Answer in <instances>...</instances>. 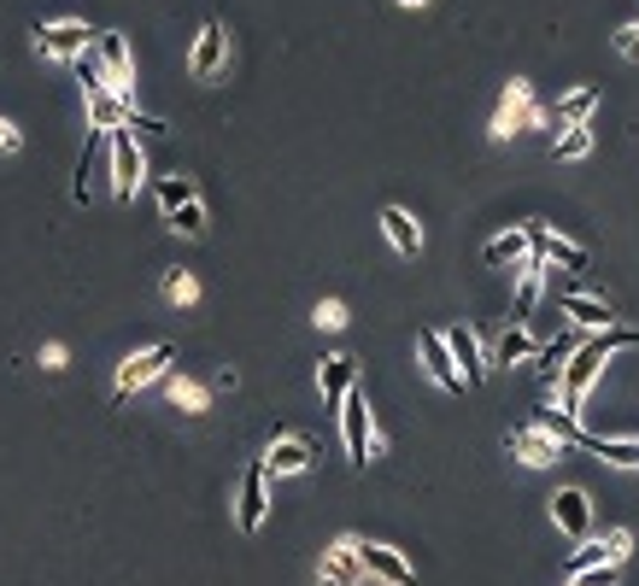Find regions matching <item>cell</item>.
Segmentation results:
<instances>
[{
	"label": "cell",
	"mask_w": 639,
	"mask_h": 586,
	"mask_svg": "<svg viewBox=\"0 0 639 586\" xmlns=\"http://www.w3.org/2000/svg\"><path fill=\"white\" fill-rule=\"evenodd\" d=\"M523 130H546V107L534 100V82L510 77L505 94H499V112H493V123H487V135L493 141H510V135H523Z\"/></svg>",
	"instance_id": "1"
},
{
	"label": "cell",
	"mask_w": 639,
	"mask_h": 586,
	"mask_svg": "<svg viewBox=\"0 0 639 586\" xmlns=\"http://www.w3.org/2000/svg\"><path fill=\"white\" fill-rule=\"evenodd\" d=\"M171 358H176V346H141V352H130V358L118 364L112 405H123V400H130V393H141L148 382H159V375H171Z\"/></svg>",
	"instance_id": "2"
},
{
	"label": "cell",
	"mask_w": 639,
	"mask_h": 586,
	"mask_svg": "<svg viewBox=\"0 0 639 586\" xmlns=\"http://www.w3.org/2000/svg\"><path fill=\"white\" fill-rule=\"evenodd\" d=\"M505 452L517 457V464H528V469H551L564 457V440L546 428V416H534L528 428H510L505 434Z\"/></svg>",
	"instance_id": "3"
},
{
	"label": "cell",
	"mask_w": 639,
	"mask_h": 586,
	"mask_svg": "<svg viewBox=\"0 0 639 586\" xmlns=\"http://www.w3.org/2000/svg\"><path fill=\"white\" fill-rule=\"evenodd\" d=\"M94 53H100V71H106V89L123 94V100H135V53H130V41H123L118 30H100Z\"/></svg>",
	"instance_id": "4"
},
{
	"label": "cell",
	"mask_w": 639,
	"mask_h": 586,
	"mask_svg": "<svg viewBox=\"0 0 639 586\" xmlns=\"http://www.w3.org/2000/svg\"><path fill=\"white\" fill-rule=\"evenodd\" d=\"M106 146H112V194L130 205V200H135V188H141V176H148V159H141V146H135L130 130H112Z\"/></svg>",
	"instance_id": "5"
},
{
	"label": "cell",
	"mask_w": 639,
	"mask_h": 586,
	"mask_svg": "<svg viewBox=\"0 0 639 586\" xmlns=\"http://www.w3.org/2000/svg\"><path fill=\"white\" fill-rule=\"evenodd\" d=\"M94 48V30L77 24V18H59V24H36V53L41 59H82Z\"/></svg>",
	"instance_id": "6"
},
{
	"label": "cell",
	"mask_w": 639,
	"mask_h": 586,
	"mask_svg": "<svg viewBox=\"0 0 639 586\" xmlns=\"http://www.w3.org/2000/svg\"><path fill=\"white\" fill-rule=\"evenodd\" d=\"M546 505H551L558 534H569L575 546H587V539H592V498H587V487H558Z\"/></svg>",
	"instance_id": "7"
},
{
	"label": "cell",
	"mask_w": 639,
	"mask_h": 586,
	"mask_svg": "<svg viewBox=\"0 0 639 586\" xmlns=\"http://www.w3.org/2000/svg\"><path fill=\"white\" fill-rule=\"evenodd\" d=\"M335 416H341L346 457H353V464L364 469V464H369V446H376V440H369V393H364V387H353V393H346V405H341Z\"/></svg>",
	"instance_id": "8"
},
{
	"label": "cell",
	"mask_w": 639,
	"mask_h": 586,
	"mask_svg": "<svg viewBox=\"0 0 639 586\" xmlns=\"http://www.w3.org/2000/svg\"><path fill=\"white\" fill-rule=\"evenodd\" d=\"M264 516H271V475H264V464H253L235 493V522H241V534H258Z\"/></svg>",
	"instance_id": "9"
},
{
	"label": "cell",
	"mask_w": 639,
	"mask_h": 586,
	"mask_svg": "<svg viewBox=\"0 0 639 586\" xmlns=\"http://www.w3.org/2000/svg\"><path fill=\"white\" fill-rule=\"evenodd\" d=\"M82 100H89V130H100V135H112V130H130V112H135V100L112 94L106 82H89V89H82Z\"/></svg>",
	"instance_id": "10"
},
{
	"label": "cell",
	"mask_w": 639,
	"mask_h": 586,
	"mask_svg": "<svg viewBox=\"0 0 639 586\" xmlns=\"http://www.w3.org/2000/svg\"><path fill=\"white\" fill-rule=\"evenodd\" d=\"M317 387H323V405L341 411L346 393L358 387V358H353V352H328V358L317 364Z\"/></svg>",
	"instance_id": "11"
},
{
	"label": "cell",
	"mask_w": 639,
	"mask_h": 586,
	"mask_svg": "<svg viewBox=\"0 0 639 586\" xmlns=\"http://www.w3.org/2000/svg\"><path fill=\"white\" fill-rule=\"evenodd\" d=\"M528 253L534 259H546V264H564V270H587L592 264V253L581 241H564V235H551V229H540V223H528Z\"/></svg>",
	"instance_id": "12"
},
{
	"label": "cell",
	"mask_w": 639,
	"mask_h": 586,
	"mask_svg": "<svg viewBox=\"0 0 639 586\" xmlns=\"http://www.w3.org/2000/svg\"><path fill=\"white\" fill-rule=\"evenodd\" d=\"M358 563H364L369 580H387V586H410V580H417V569H410L405 552H394V546H369V539H358Z\"/></svg>",
	"instance_id": "13"
},
{
	"label": "cell",
	"mask_w": 639,
	"mask_h": 586,
	"mask_svg": "<svg viewBox=\"0 0 639 586\" xmlns=\"http://www.w3.org/2000/svg\"><path fill=\"white\" fill-rule=\"evenodd\" d=\"M317 580H323V586H358V580H364V563H358V539H353V534L335 539V546L323 552Z\"/></svg>",
	"instance_id": "14"
},
{
	"label": "cell",
	"mask_w": 639,
	"mask_h": 586,
	"mask_svg": "<svg viewBox=\"0 0 639 586\" xmlns=\"http://www.w3.org/2000/svg\"><path fill=\"white\" fill-rule=\"evenodd\" d=\"M446 352H452V364H458V375H464V387H481V375H487V352H481V341H476V329H446Z\"/></svg>",
	"instance_id": "15"
},
{
	"label": "cell",
	"mask_w": 639,
	"mask_h": 586,
	"mask_svg": "<svg viewBox=\"0 0 639 586\" xmlns=\"http://www.w3.org/2000/svg\"><path fill=\"white\" fill-rule=\"evenodd\" d=\"M223 48H230V30H223L217 18H205V24H200V36H194L189 71H194V77H217V71H223Z\"/></svg>",
	"instance_id": "16"
},
{
	"label": "cell",
	"mask_w": 639,
	"mask_h": 586,
	"mask_svg": "<svg viewBox=\"0 0 639 586\" xmlns=\"http://www.w3.org/2000/svg\"><path fill=\"white\" fill-rule=\"evenodd\" d=\"M305 469H312V446L300 434H276L264 446V475H305Z\"/></svg>",
	"instance_id": "17"
},
{
	"label": "cell",
	"mask_w": 639,
	"mask_h": 586,
	"mask_svg": "<svg viewBox=\"0 0 639 586\" xmlns=\"http://www.w3.org/2000/svg\"><path fill=\"white\" fill-rule=\"evenodd\" d=\"M628 552H633V534H628V528H610L605 539H587V546L575 552L569 569H592V563H610V569H622Z\"/></svg>",
	"instance_id": "18"
},
{
	"label": "cell",
	"mask_w": 639,
	"mask_h": 586,
	"mask_svg": "<svg viewBox=\"0 0 639 586\" xmlns=\"http://www.w3.org/2000/svg\"><path fill=\"white\" fill-rule=\"evenodd\" d=\"M569 446H581V452H592V457H605V464H616V469H639V440H605V434L575 428V434H569Z\"/></svg>",
	"instance_id": "19"
},
{
	"label": "cell",
	"mask_w": 639,
	"mask_h": 586,
	"mask_svg": "<svg viewBox=\"0 0 639 586\" xmlns=\"http://www.w3.org/2000/svg\"><path fill=\"white\" fill-rule=\"evenodd\" d=\"M417 346H423V370L435 375V382H440L446 393H464V375H458V364H452V352H446V334H435V329H428Z\"/></svg>",
	"instance_id": "20"
},
{
	"label": "cell",
	"mask_w": 639,
	"mask_h": 586,
	"mask_svg": "<svg viewBox=\"0 0 639 586\" xmlns=\"http://www.w3.org/2000/svg\"><path fill=\"white\" fill-rule=\"evenodd\" d=\"M528 246H534V241H528V223H510L505 235H493V241L481 246V259H487L493 270H517V264L528 259Z\"/></svg>",
	"instance_id": "21"
},
{
	"label": "cell",
	"mask_w": 639,
	"mask_h": 586,
	"mask_svg": "<svg viewBox=\"0 0 639 586\" xmlns=\"http://www.w3.org/2000/svg\"><path fill=\"white\" fill-rule=\"evenodd\" d=\"M382 235L394 241V253H405V259L423 253V229H417V218H410L405 205H387L382 212Z\"/></svg>",
	"instance_id": "22"
},
{
	"label": "cell",
	"mask_w": 639,
	"mask_h": 586,
	"mask_svg": "<svg viewBox=\"0 0 639 586\" xmlns=\"http://www.w3.org/2000/svg\"><path fill=\"white\" fill-rule=\"evenodd\" d=\"M564 311L575 317V329H616V311H610V300H599V293H564Z\"/></svg>",
	"instance_id": "23"
},
{
	"label": "cell",
	"mask_w": 639,
	"mask_h": 586,
	"mask_svg": "<svg viewBox=\"0 0 639 586\" xmlns=\"http://www.w3.org/2000/svg\"><path fill=\"white\" fill-rule=\"evenodd\" d=\"M540 293H546V259H523L517 264V317H528L534 305H540Z\"/></svg>",
	"instance_id": "24"
},
{
	"label": "cell",
	"mask_w": 639,
	"mask_h": 586,
	"mask_svg": "<svg viewBox=\"0 0 639 586\" xmlns=\"http://www.w3.org/2000/svg\"><path fill=\"white\" fill-rule=\"evenodd\" d=\"M592 112H599V89H569L558 100V130H581L592 123Z\"/></svg>",
	"instance_id": "25"
},
{
	"label": "cell",
	"mask_w": 639,
	"mask_h": 586,
	"mask_svg": "<svg viewBox=\"0 0 639 586\" xmlns=\"http://www.w3.org/2000/svg\"><path fill=\"white\" fill-rule=\"evenodd\" d=\"M194 200H200V182L194 176H182V171L176 176H159V212L164 218L182 212V205H194Z\"/></svg>",
	"instance_id": "26"
},
{
	"label": "cell",
	"mask_w": 639,
	"mask_h": 586,
	"mask_svg": "<svg viewBox=\"0 0 639 586\" xmlns=\"http://www.w3.org/2000/svg\"><path fill=\"white\" fill-rule=\"evenodd\" d=\"M534 358H540V382H546V387H558V382H564V370H569V358H575V341L564 334V341H551V346H534Z\"/></svg>",
	"instance_id": "27"
},
{
	"label": "cell",
	"mask_w": 639,
	"mask_h": 586,
	"mask_svg": "<svg viewBox=\"0 0 639 586\" xmlns=\"http://www.w3.org/2000/svg\"><path fill=\"white\" fill-rule=\"evenodd\" d=\"M523 358H534V334L523 323H510L499 341H493V364H523Z\"/></svg>",
	"instance_id": "28"
},
{
	"label": "cell",
	"mask_w": 639,
	"mask_h": 586,
	"mask_svg": "<svg viewBox=\"0 0 639 586\" xmlns=\"http://www.w3.org/2000/svg\"><path fill=\"white\" fill-rule=\"evenodd\" d=\"M164 393H171L176 411H205V387L189 382V375H164Z\"/></svg>",
	"instance_id": "29"
},
{
	"label": "cell",
	"mask_w": 639,
	"mask_h": 586,
	"mask_svg": "<svg viewBox=\"0 0 639 586\" xmlns=\"http://www.w3.org/2000/svg\"><path fill=\"white\" fill-rule=\"evenodd\" d=\"M164 300H171V305H194L200 300V282L189 276V270H164Z\"/></svg>",
	"instance_id": "30"
},
{
	"label": "cell",
	"mask_w": 639,
	"mask_h": 586,
	"mask_svg": "<svg viewBox=\"0 0 639 586\" xmlns=\"http://www.w3.org/2000/svg\"><path fill=\"white\" fill-rule=\"evenodd\" d=\"M551 153H558V159H587V153H592V123H581V130H564Z\"/></svg>",
	"instance_id": "31"
},
{
	"label": "cell",
	"mask_w": 639,
	"mask_h": 586,
	"mask_svg": "<svg viewBox=\"0 0 639 586\" xmlns=\"http://www.w3.org/2000/svg\"><path fill=\"white\" fill-rule=\"evenodd\" d=\"M164 223H171L176 235H205V205L194 200V205H182V212H171V218H164Z\"/></svg>",
	"instance_id": "32"
},
{
	"label": "cell",
	"mask_w": 639,
	"mask_h": 586,
	"mask_svg": "<svg viewBox=\"0 0 639 586\" xmlns=\"http://www.w3.org/2000/svg\"><path fill=\"white\" fill-rule=\"evenodd\" d=\"M569 586H616L610 563H592V569H569Z\"/></svg>",
	"instance_id": "33"
},
{
	"label": "cell",
	"mask_w": 639,
	"mask_h": 586,
	"mask_svg": "<svg viewBox=\"0 0 639 586\" xmlns=\"http://www.w3.org/2000/svg\"><path fill=\"white\" fill-rule=\"evenodd\" d=\"M312 323H317V329H328V334H341V329H346V305H341V300H323Z\"/></svg>",
	"instance_id": "34"
},
{
	"label": "cell",
	"mask_w": 639,
	"mask_h": 586,
	"mask_svg": "<svg viewBox=\"0 0 639 586\" xmlns=\"http://www.w3.org/2000/svg\"><path fill=\"white\" fill-rule=\"evenodd\" d=\"M616 53H622V59H639V18L616 30Z\"/></svg>",
	"instance_id": "35"
},
{
	"label": "cell",
	"mask_w": 639,
	"mask_h": 586,
	"mask_svg": "<svg viewBox=\"0 0 639 586\" xmlns=\"http://www.w3.org/2000/svg\"><path fill=\"white\" fill-rule=\"evenodd\" d=\"M18 146H24V130L12 118H0V153H18Z\"/></svg>",
	"instance_id": "36"
},
{
	"label": "cell",
	"mask_w": 639,
	"mask_h": 586,
	"mask_svg": "<svg viewBox=\"0 0 639 586\" xmlns=\"http://www.w3.org/2000/svg\"><path fill=\"white\" fill-rule=\"evenodd\" d=\"M130 130H148V135H164V130H171V123H164V118H153V112H130Z\"/></svg>",
	"instance_id": "37"
},
{
	"label": "cell",
	"mask_w": 639,
	"mask_h": 586,
	"mask_svg": "<svg viewBox=\"0 0 639 586\" xmlns=\"http://www.w3.org/2000/svg\"><path fill=\"white\" fill-rule=\"evenodd\" d=\"M41 370H65V346H41Z\"/></svg>",
	"instance_id": "38"
},
{
	"label": "cell",
	"mask_w": 639,
	"mask_h": 586,
	"mask_svg": "<svg viewBox=\"0 0 639 586\" xmlns=\"http://www.w3.org/2000/svg\"><path fill=\"white\" fill-rule=\"evenodd\" d=\"M399 7H428V0H399Z\"/></svg>",
	"instance_id": "39"
},
{
	"label": "cell",
	"mask_w": 639,
	"mask_h": 586,
	"mask_svg": "<svg viewBox=\"0 0 639 586\" xmlns=\"http://www.w3.org/2000/svg\"><path fill=\"white\" fill-rule=\"evenodd\" d=\"M358 586H387V580H369V575H364V580H358Z\"/></svg>",
	"instance_id": "40"
}]
</instances>
